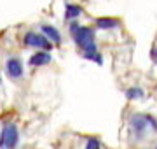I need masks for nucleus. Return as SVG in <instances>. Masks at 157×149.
Returning <instances> with one entry per match:
<instances>
[{
  "mask_svg": "<svg viewBox=\"0 0 157 149\" xmlns=\"http://www.w3.org/2000/svg\"><path fill=\"white\" fill-rule=\"evenodd\" d=\"M152 128V132H157V119L150 114H133L129 118V130L138 140L147 135Z\"/></svg>",
  "mask_w": 157,
  "mask_h": 149,
  "instance_id": "1",
  "label": "nucleus"
},
{
  "mask_svg": "<svg viewBox=\"0 0 157 149\" xmlns=\"http://www.w3.org/2000/svg\"><path fill=\"white\" fill-rule=\"evenodd\" d=\"M73 40L84 53H93L98 51L96 47V40H94V30L89 26H77V30L73 32Z\"/></svg>",
  "mask_w": 157,
  "mask_h": 149,
  "instance_id": "2",
  "label": "nucleus"
},
{
  "mask_svg": "<svg viewBox=\"0 0 157 149\" xmlns=\"http://www.w3.org/2000/svg\"><path fill=\"white\" fill-rule=\"evenodd\" d=\"M19 140V132L14 123H7L0 133V149H14Z\"/></svg>",
  "mask_w": 157,
  "mask_h": 149,
  "instance_id": "3",
  "label": "nucleus"
},
{
  "mask_svg": "<svg viewBox=\"0 0 157 149\" xmlns=\"http://www.w3.org/2000/svg\"><path fill=\"white\" fill-rule=\"evenodd\" d=\"M23 44L26 47H37V49H45L49 51L52 47V42H51L44 34H37V32H28L23 37Z\"/></svg>",
  "mask_w": 157,
  "mask_h": 149,
  "instance_id": "4",
  "label": "nucleus"
},
{
  "mask_svg": "<svg viewBox=\"0 0 157 149\" xmlns=\"http://www.w3.org/2000/svg\"><path fill=\"white\" fill-rule=\"evenodd\" d=\"M6 72L7 75L11 77V79H19L23 75V62L19 60V58L16 56H11V58H7V62H6Z\"/></svg>",
  "mask_w": 157,
  "mask_h": 149,
  "instance_id": "5",
  "label": "nucleus"
},
{
  "mask_svg": "<svg viewBox=\"0 0 157 149\" xmlns=\"http://www.w3.org/2000/svg\"><path fill=\"white\" fill-rule=\"evenodd\" d=\"M52 62V56H51L49 51H37L30 56V65L32 67H44V65H49Z\"/></svg>",
  "mask_w": 157,
  "mask_h": 149,
  "instance_id": "6",
  "label": "nucleus"
},
{
  "mask_svg": "<svg viewBox=\"0 0 157 149\" xmlns=\"http://www.w3.org/2000/svg\"><path fill=\"white\" fill-rule=\"evenodd\" d=\"M40 32H42L51 42H54V44H59V42H61V34H59L58 28L52 26V25H40Z\"/></svg>",
  "mask_w": 157,
  "mask_h": 149,
  "instance_id": "7",
  "label": "nucleus"
},
{
  "mask_svg": "<svg viewBox=\"0 0 157 149\" xmlns=\"http://www.w3.org/2000/svg\"><path fill=\"white\" fill-rule=\"evenodd\" d=\"M119 19L115 18H98L96 19V28L100 30H113V28H119Z\"/></svg>",
  "mask_w": 157,
  "mask_h": 149,
  "instance_id": "8",
  "label": "nucleus"
},
{
  "mask_svg": "<svg viewBox=\"0 0 157 149\" xmlns=\"http://www.w3.org/2000/svg\"><path fill=\"white\" fill-rule=\"evenodd\" d=\"M82 14V7L75 6V4H67L65 6V19H77L78 16Z\"/></svg>",
  "mask_w": 157,
  "mask_h": 149,
  "instance_id": "9",
  "label": "nucleus"
},
{
  "mask_svg": "<svg viewBox=\"0 0 157 149\" xmlns=\"http://www.w3.org/2000/svg\"><path fill=\"white\" fill-rule=\"evenodd\" d=\"M143 95H145V91H143L140 86L128 88V90H126V98H128V100H138V98H143Z\"/></svg>",
  "mask_w": 157,
  "mask_h": 149,
  "instance_id": "10",
  "label": "nucleus"
},
{
  "mask_svg": "<svg viewBox=\"0 0 157 149\" xmlns=\"http://www.w3.org/2000/svg\"><path fill=\"white\" fill-rule=\"evenodd\" d=\"M84 58L89 60V62H96L98 65H103V58L98 51H93V53H84Z\"/></svg>",
  "mask_w": 157,
  "mask_h": 149,
  "instance_id": "11",
  "label": "nucleus"
},
{
  "mask_svg": "<svg viewBox=\"0 0 157 149\" xmlns=\"http://www.w3.org/2000/svg\"><path fill=\"white\" fill-rule=\"evenodd\" d=\"M86 149H100V140L98 139H87Z\"/></svg>",
  "mask_w": 157,
  "mask_h": 149,
  "instance_id": "12",
  "label": "nucleus"
},
{
  "mask_svg": "<svg viewBox=\"0 0 157 149\" xmlns=\"http://www.w3.org/2000/svg\"><path fill=\"white\" fill-rule=\"evenodd\" d=\"M152 58H154V62H157V49H154V51H152Z\"/></svg>",
  "mask_w": 157,
  "mask_h": 149,
  "instance_id": "13",
  "label": "nucleus"
},
{
  "mask_svg": "<svg viewBox=\"0 0 157 149\" xmlns=\"http://www.w3.org/2000/svg\"><path fill=\"white\" fill-rule=\"evenodd\" d=\"M0 84H2V77H0Z\"/></svg>",
  "mask_w": 157,
  "mask_h": 149,
  "instance_id": "14",
  "label": "nucleus"
}]
</instances>
